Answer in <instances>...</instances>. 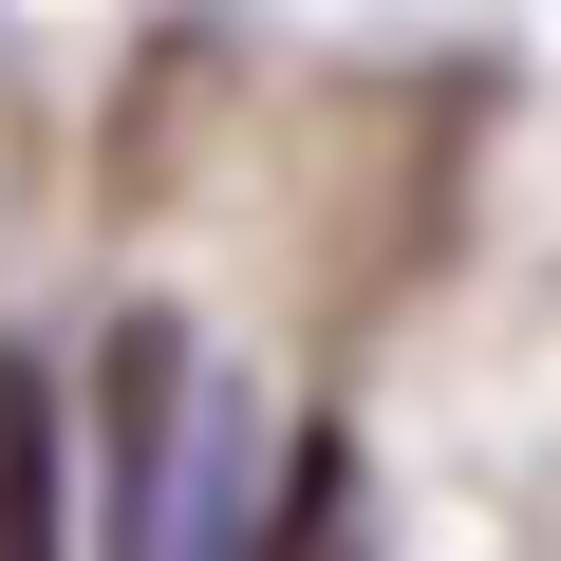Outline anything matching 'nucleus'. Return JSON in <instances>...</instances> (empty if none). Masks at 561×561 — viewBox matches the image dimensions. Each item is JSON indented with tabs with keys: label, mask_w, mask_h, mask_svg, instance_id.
<instances>
[{
	"label": "nucleus",
	"mask_w": 561,
	"mask_h": 561,
	"mask_svg": "<svg viewBox=\"0 0 561 561\" xmlns=\"http://www.w3.org/2000/svg\"><path fill=\"white\" fill-rule=\"evenodd\" d=\"M0 561H76V431L20 337H0Z\"/></svg>",
	"instance_id": "1"
}]
</instances>
